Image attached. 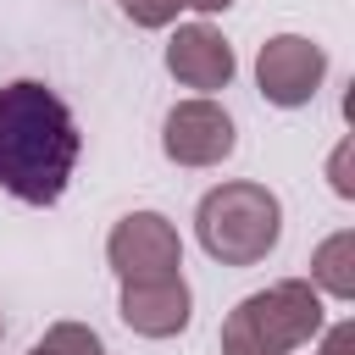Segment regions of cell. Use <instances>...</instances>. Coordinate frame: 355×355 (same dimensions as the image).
<instances>
[{"mask_svg": "<svg viewBox=\"0 0 355 355\" xmlns=\"http://www.w3.org/2000/svg\"><path fill=\"white\" fill-rule=\"evenodd\" d=\"M78 122L67 100L39 83L17 78L0 89V189L22 205H55L78 166Z\"/></svg>", "mask_w": 355, "mask_h": 355, "instance_id": "obj_1", "label": "cell"}, {"mask_svg": "<svg viewBox=\"0 0 355 355\" xmlns=\"http://www.w3.org/2000/svg\"><path fill=\"white\" fill-rule=\"evenodd\" d=\"M194 233H200V250L211 261H222V266H261L277 250V239H283V200L266 183H250V178L216 183L194 205Z\"/></svg>", "mask_w": 355, "mask_h": 355, "instance_id": "obj_2", "label": "cell"}, {"mask_svg": "<svg viewBox=\"0 0 355 355\" xmlns=\"http://www.w3.org/2000/svg\"><path fill=\"white\" fill-rule=\"evenodd\" d=\"M327 327L311 277H283L244 294L222 322V355H294Z\"/></svg>", "mask_w": 355, "mask_h": 355, "instance_id": "obj_3", "label": "cell"}, {"mask_svg": "<svg viewBox=\"0 0 355 355\" xmlns=\"http://www.w3.org/2000/svg\"><path fill=\"white\" fill-rule=\"evenodd\" d=\"M327 78V50L305 33H272L261 50H255V89L266 105H283V111H300L316 100Z\"/></svg>", "mask_w": 355, "mask_h": 355, "instance_id": "obj_4", "label": "cell"}, {"mask_svg": "<svg viewBox=\"0 0 355 355\" xmlns=\"http://www.w3.org/2000/svg\"><path fill=\"white\" fill-rule=\"evenodd\" d=\"M239 144V128L227 116V105H216L211 94L178 100L161 122V155L172 166H222Z\"/></svg>", "mask_w": 355, "mask_h": 355, "instance_id": "obj_5", "label": "cell"}, {"mask_svg": "<svg viewBox=\"0 0 355 355\" xmlns=\"http://www.w3.org/2000/svg\"><path fill=\"white\" fill-rule=\"evenodd\" d=\"M105 261L122 283L172 277V272H183V239L161 211H128L105 239Z\"/></svg>", "mask_w": 355, "mask_h": 355, "instance_id": "obj_6", "label": "cell"}, {"mask_svg": "<svg viewBox=\"0 0 355 355\" xmlns=\"http://www.w3.org/2000/svg\"><path fill=\"white\" fill-rule=\"evenodd\" d=\"M116 316H122L139 338H178V333L194 322V288L183 283V272H172V277H139V283H122Z\"/></svg>", "mask_w": 355, "mask_h": 355, "instance_id": "obj_7", "label": "cell"}, {"mask_svg": "<svg viewBox=\"0 0 355 355\" xmlns=\"http://www.w3.org/2000/svg\"><path fill=\"white\" fill-rule=\"evenodd\" d=\"M166 72H172L183 89H194V94H216V89L233 83L239 61H233V44L222 39V28H211V22H183V28L166 39Z\"/></svg>", "mask_w": 355, "mask_h": 355, "instance_id": "obj_8", "label": "cell"}, {"mask_svg": "<svg viewBox=\"0 0 355 355\" xmlns=\"http://www.w3.org/2000/svg\"><path fill=\"white\" fill-rule=\"evenodd\" d=\"M311 288L327 300H355V227H338L311 250Z\"/></svg>", "mask_w": 355, "mask_h": 355, "instance_id": "obj_9", "label": "cell"}, {"mask_svg": "<svg viewBox=\"0 0 355 355\" xmlns=\"http://www.w3.org/2000/svg\"><path fill=\"white\" fill-rule=\"evenodd\" d=\"M28 355H105V344H100V333L89 322H50L44 338Z\"/></svg>", "mask_w": 355, "mask_h": 355, "instance_id": "obj_10", "label": "cell"}, {"mask_svg": "<svg viewBox=\"0 0 355 355\" xmlns=\"http://www.w3.org/2000/svg\"><path fill=\"white\" fill-rule=\"evenodd\" d=\"M122 6V17L133 22V28H166V22H178V11H183V0H116Z\"/></svg>", "mask_w": 355, "mask_h": 355, "instance_id": "obj_11", "label": "cell"}, {"mask_svg": "<svg viewBox=\"0 0 355 355\" xmlns=\"http://www.w3.org/2000/svg\"><path fill=\"white\" fill-rule=\"evenodd\" d=\"M327 178H333V194L338 200H355V178H349V139H338L333 161H327Z\"/></svg>", "mask_w": 355, "mask_h": 355, "instance_id": "obj_12", "label": "cell"}, {"mask_svg": "<svg viewBox=\"0 0 355 355\" xmlns=\"http://www.w3.org/2000/svg\"><path fill=\"white\" fill-rule=\"evenodd\" d=\"M316 338H322V344H316L311 355H349V349H355V322H333V327H322Z\"/></svg>", "mask_w": 355, "mask_h": 355, "instance_id": "obj_13", "label": "cell"}, {"mask_svg": "<svg viewBox=\"0 0 355 355\" xmlns=\"http://www.w3.org/2000/svg\"><path fill=\"white\" fill-rule=\"evenodd\" d=\"M183 6H189V11H200V17H216V11H227L233 0H183Z\"/></svg>", "mask_w": 355, "mask_h": 355, "instance_id": "obj_14", "label": "cell"}, {"mask_svg": "<svg viewBox=\"0 0 355 355\" xmlns=\"http://www.w3.org/2000/svg\"><path fill=\"white\" fill-rule=\"evenodd\" d=\"M0 333H6V322H0Z\"/></svg>", "mask_w": 355, "mask_h": 355, "instance_id": "obj_15", "label": "cell"}]
</instances>
